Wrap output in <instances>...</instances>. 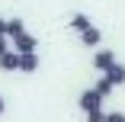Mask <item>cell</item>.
Here are the masks:
<instances>
[{"label": "cell", "instance_id": "6da1fadb", "mask_svg": "<svg viewBox=\"0 0 125 122\" xmlns=\"http://www.w3.org/2000/svg\"><path fill=\"white\" fill-rule=\"evenodd\" d=\"M112 64H115V52H109V48H99V52L93 55V67L99 71V74H106Z\"/></svg>", "mask_w": 125, "mask_h": 122}, {"label": "cell", "instance_id": "7a4b0ae2", "mask_svg": "<svg viewBox=\"0 0 125 122\" xmlns=\"http://www.w3.org/2000/svg\"><path fill=\"white\" fill-rule=\"evenodd\" d=\"M35 48H39V39L35 35H29V32H19L16 39H13V52H35Z\"/></svg>", "mask_w": 125, "mask_h": 122}, {"label": "cell", "instance_id": "3957f363", "mask_svg": "<svg viewBox=\"0 0 125 122\" xmlns=\"http://www.w3.org/2000/svg\"><path fill=\"white\" fill-rule=\"evenodd\" d=\"M77 103H80V109H83V112H90V109H99V106H103V96H99V93L90 87V90H83V93H80V100H77Z\"/></svg>", "mask_w": 125, "mask_h": 122}, {"label": "cell", "instance_id": "277c9868", "mask_svg": "<svg viewBox=\"0 0 125 122\" xmlns=\"http://www.w3.org/2000/svg\"><path fill=\"white\" fill-rule=\"evenodd\" d=\"M19 71L22 74H35L39 71V52H22L19 55Z\"/></svg>", "mask_w": 125, "mask_h": 122}, {"label": "cell", "instance_id": "5b68a950", "mask_svg": "<svg viewBox=\"0 0 125 122\" xmlns=\"http://www.w3.org/2000/svg\"><path fill=\"white\" fill-rule=\"evenodd\" d=\"M0 71H19V52L7 48V52L0 55Z\"/></svg>", "mask_w": 125, "mask_h": 122}, {"label": "cell", "instance_id": "8992f818", "mask_svg": "<svg viewBox=\"0 0 125 122\" xmlns=\"http://www.w3.org/2000/svg\"><path fill=\"white\" fill-rule=\"evenodd\" d=\"M103 77H106V80H109L112 87H122V84H125V64H119V61H115V64H112V67L106 71Z\"/></svg>", "mask_w": 125, "mask_h": 122}, {"label": "cell", "instance_id": "52a82bcc", "mask_svg": "<svg viewBox=\"0 0 125 122\" xmlns=\"http://www.w3.org/2000/svg\"><path fill=\"white\" fill-rule=\"evenodd\" d=\"M77 35H80V42H83V45H90V48H96L99 42H103V32H99L96 26H87V29H83V32H77Z\"/></svg>", "mask_w": 125, "mask_h": 122}, {"label": "cell", "instance_id": "ba28073f", "mask_svg": "<svg viewBox=\"0 0 125 122\" xmlns=\"http://www.w3.org/2000/svg\"><path fill=\"white\" fill-rule=\"evenodd\" d=\"M19 32H26V22H22V19H7V39H16Z\"/></svg>", "mask_w": 125, "mask_h": 122}, {"label": "cell", "instance_id": "9c48e42d", "mask_svg": "<svg viewBox=\"0 0 125 122\" xmlns=\"http://www.w3.org/2000/svg\"><path fill=\"white\" fill-rule=\"evenodd\" d=\"M87 26H93L90 16H83V13H74V16H71V29H74V32H83Z\"/></svg>", "mask_w": 125, "mask_h": 122}, {"label": "cell", "instance_id": "30bf717a", "mask_svg": "<svg viewBox=\"0 0 125 122\" xmlns=\"http://www.w3.org/2000/svg\"><path fill=\"white\" fill-rule=\"evenodd\" d=\"M93 90H96V93H99V96H103V100H106V96H109V93H112V90H115V87H112V84H109V80H106V77H99V80H96V87H93Z\"/></svg>", "mask_w": 125, "mask_h": 122}, {"label": "cell", "instance_id": "8fae6325", "mask_svg": "<svg viewBox=\"0 0 125 122\" xmlns=\"http://www.w3.org/2000/svg\"><path fill=\"white\" fill-rule=\"evenodd\" d=\"M87 122H106V112L103 109H90L87 112Z\"/></svg>", "mask_w": 125, "mask_h": 122}, {"label": "cell", "instance_id": "7c38bea8", "mask_svg": "<svg viewBox=\"0 0 125 122\" xmlns=\"http://www.w3.org/2000/svg\"><path fill=\"white\" fill-rule=\"evenodd\" d=\"M106 122H125V112H106Z\"/></svg>", "mask_w": 125, "mask_h": 122}, {"label": "cell", "instance_id": "4fadbf2b", "mask_svg": "<svg viewBox=\"0 0 125 122\" xmlns=\"http://www.w3.org/2000/svg\"><path fill=\"white\" fill-rule=\"evenodd\" d=\"M7 48H10V45H7V35H0V55H3Z\"/></svg>", "mask_w": 125, "mask_h": 122}, {"label": "cell", "instance_id": "5bb4252c", "mask_svg": "<svg viewBox=\"0 0 125 122\" xmlns=\"http://www.w3.org/2000/svg\"><path fill=\"white\" fill-rule=\"evenodd\" d=\"M0 35H7V19L0 16Z\"/></svg>", "mask_w": 125, "mask_h": 122}, {"label": "cell", "instance_id": "9a60e30c", "mask_svg": "<svg viewBox=\"0 0 125 122\" xmlns=\"http://www.w3.org/2000/svg\"><path fill=\"white\" fill-rule=\"evenodd\" d=\"M3 112H7V100L0 96V116H3Z\"/></svg>", "mask_w": 125, "mask_h": 122}]
</instances>
